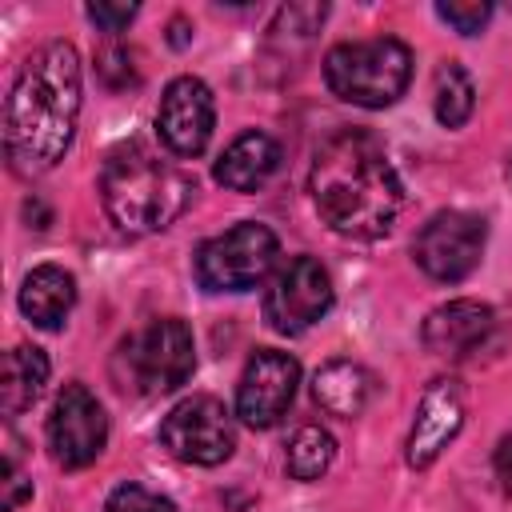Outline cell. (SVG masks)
Wrapping results in <instances>:
<instances>
[{
  "instance_id": "1",
  "label": "cell",
  "mask_w": 512,
  "mask_h": 512,
  "mask_svg": "<svg viewBox=\"0 0 512 512\" xmlns=\"http://www.w3.org/2000/svg\"><path fill=\"white\" fill-rule=\"evenodd\" d=\"M80 120V56L68 40L28 52L4 96V152L20 176H40L64 160Z\"/></svg>"
},
{
  "instance_id": "2",
  "label": "cell",
  "mask_w": 512,
  "mask_h": 512,
  "mask_svg": "<svg viewBox=\"0 0 512 512\" xmlns=\"http://www.w3.org/2000/svg\"><path fill=\"white\" fill-rule=\"evenodd\" d=\"M308 192L320 220L352 240L388 236L404 208V184L368 132L328 136L312 160Z\"/></svg>"
},
{
  "instance_id": "3",
  "label": "cell",
  "mask_w": 512,
  "mask_h": 512,
  "mask_svg": "<svg viewBox=\"0 0 512 512\" xmlns=\"http://www.w3.org/2000/svg\"><path fill=\"white\" fill-rule=\"evenodd\" d=\"M100 200L116 228L160 232L196 200V180L144 140L116 144L100 172Z\"/></svg>"
},
{
  "instance_id": "4",
  "label": "cell",
  "mask_w": 512,
  "mask_h": 512,
  "mask_svg": "<svg viewBox=\"0 0 512 512\" xmlns=\"http://www.w3.org/2000/svg\"><path fill=\"white\" fill-rule=\"evenodd\" d=\"M412 80V52L396 36L344 40L324 56V84L356 108H388Z\"/></svg>"
},
{
  "instance_id": "5",
  "label": "cell",
  "mask_w": 512,
  "mask_h": 512,
  "mask_svg": "<svg viewBox=\"0 0 512 512\" xmlns=\"http://www.w3.org/2000/svg\"><path fill=\"white\" fill-rule=\"evenodd\" d=\"M120 364H124V384H132L136 392L144 396L172 392L196 368L192 328L180 316H160L120 344Z\"/></svg>"
},
{
  "instance_id": "6",
  "label": "cell",
  "mask_w": 512,
  "mask_h": 512,
  "mask_svg": "<svg viewBox=\"0 0 512 512\" xmlns=\"http://www.w3.org/2000/svg\"><path fill=\"white\" fill-rule=\"evenodd\" d=\"M276 256V232L268 224L244 220L196 248V280L208 292H248L276 268Z\"/></svg>"
},
{
  "instance_id": "7",
  "label": "cell",
  "mask_w": 512,
  "mask_h": 512,
  "mask_svg": "<svg viewBox=\"0 0 512 512\" xmlns=\"http://www.w3.org/2000/svg\"><path fill=\"white\" fill-rule=\"evenodd\" d=\"M160 444L184 460V464H200V468H216L232 456L236 448V424L232 412L216 400V396H188L180 400L164 424H160Z\"/></svg>"
},
{
  "instance_id": "8",
  "label": "cell",
  "mask_w": 512,
  "mask_h": 512,
  "mask_svg": "<svg viewBox=\"0 0 512 512\" xmlns=\"http://www.w3.org/2000/svg\"><path fill=\"white\" fill-rule=\"evenodd\" d=\"M332 308V276L316 256H292L264 292V320L280 336H300Z\"/></svg>"
},
{
  "instance_id": "9",
  "label": "cell",
  "mask_w": 512,
  "mask_h": 512,
  "mask_svg": "<svg viewBox=\"0 0 512 512\" xmlns=\"http://www.w3.org/2000/svg\"><path fill=\"white\" fill-rule=\"evenodd\" d=\"M484 236H488V228H484L480 216L448 208V212H436V216L416 232L412 256H416V264H420L432 280L456 284V280H464V276L476 272V264H480V256H484Z\"/></svg>"
},
{
  "instance_id": "10",
  "label": "cell",
  "mask_w": 512,
  "mask_h": 512,
  "mask_svg": "<svg viewBox=\"0 0 512 512\" xmlns=\"http://www.w3.org/2000/svg\"><path fill=\"white\" fill-rule=\"evenodd\" d=\"M108 444V416L100 400L80 384H64L48 416V448L60 468H88Z\"/></svg>"
},
{
  "instance_id": "11",
  "label": "cell",
  "mask_w": 512,
  "mask_h": 512,
  "mask_svg": "<svg viewBox=\"0 0 512 512\" xmlns=\"http://www.w3.org/2000/svg\"><path fill=\"white\" fill-rule=\"evenodd\" d=\"M420 340L432 356L464 364V360H480L488 348H496L500 320L488 304L460 296V300H448V304L428 312V320L420 328Z\"/></svg>"
},
{
  "instance_id": "12",
  "label": "cell",
  "mask_w": 512,
  "mask_h": 512,
  "mask_svg": "<svg viewBox=\"0 0 512 512\" xmlns=\"http://www.w3.org/2000/svg\"><path fill=\"white\" fill-rule=\"evenodd\" d=\"M296 384H300L296 356L276 352V348L252 352V360L244 364L240 384H236V416L248 428H272L292 408Z\"/></svg>"
},
{
  "instance_id": "13",
  "label": "cell",
  "mask_w": 512,
  "mask_h": 512,
  "mask_svg": "<svg viewBox=\"0 0 512 512\" xmlns=\"http://www.w3.org/2000/svg\"><path fill=\"white\" fill-rule=\"evenodd\" d=\"M216 128V100L212 88L200 76H176L168 80L160 108H156V132L172 156H200Z\"/></svg>"
},
{
  "instance_id": "14",
  "label": "cell",
  "mask_w": 512,
  "mask_h": 512,
  "mask_svg": "<svg viewBox=\"0 0 512 512\" xmlns=\"http://www.w3.org/2000/svg\"><path fill=\"white\" fill-rule=\"evenodd\" d=\"M460 428H464V388H460V380L440 376L420 392L412 432L404 444V460L412 468L436 464V456L460 436Z\"/></svg>"
},
{
  "instance_id": "15",
  "label": "cell",
  "mask_w": 512,
  "mask_h": 512,
  "mask_svg": "<svg viewBox=\"0 0 512 512\" xmlns=\"http://www.w3.org/2000/svg\"><path fill=\"white\" fill-rule=\"evenodd\" d=\"M280 168V144L268 132H240L216 160L212 176L216 184H224L228 192H256L272 180V172Z\"/></svg>"
},
{
  "instance_id": "16",
  "label": "cell",
  "mask_w": 512,
  "mask_h": 512,
  "mask_svg": "<svg viewBox=\"0 0 512 512\" xmlns=\"http://www.w3.org/2000/svg\"><path fill=\"white\" fill-rule=\"evenodd\" d=\"M20 312L36 324V328H60L68 320V312L76 308V276L64 272L60 264H40L24 276L20 284Z\"/></svg>"
},
{
  "instance_id": "17",
  "label": "cell",
  "mask_w": 512,
  "mask_h": 512,
  "mask_svg": "<svg viewBox=\"0 0 512 512\" xmlns=\"http://www.w3.org/2000/svg\"><path fill=\"white\" fill-rule=\"evenodd\" d=\"M312 396L328 416L352 420L376 396V376L356 360H328L312 380Z\"/></svg>"
},
{
  "instance_id": "18",
  "label": "cell",
  "mask_w": 512,
  "mask_h": 512,
  "mask_svg": "<svg viewBox=\"0 0 512 512\" xmlns=\"http://www.w3.org/2000/svg\"><path fill=\"white\" fill-rule=\"evenodd\" d=\"M48 380V356L36 344H16L4 356V376H0V408L4 416H20L24 408L36 404Z\"/></svg>"
},
{
  "instance_id": "19",
  "label": "cell",
  "mask_w": 512,
  "mask_h": 512,
  "mask_svg": "<svg viewBox=\"0 0 512 512\" xmlns=\"http://www.w3.org/2000/svg\"><path fill=\"white\" fill-rule=\"evenodd\" d=\"M432 108H436V120H440L444 128H460V124L472 116V108H476V88H472V76H468L456 60H448V64L436 68Z\"/></svg>"
},
{
  "instance_id": "20",
  "label": "cell",
  "mask_w": 512,
  "mask_h": 512,
  "mask_svg": "<svg viewBox=\"0 0 512 512\" xmlns=\"http://www.w3.org/2000/svg\"><path fill=\"white\" fill-rule=\"evenodd\" d=\"M336 460V440L320 428V424H304L296 428V436L288 440V472L292 480H320Z\"/></svg>"
},
{
  "instance_id": "21",
  "label": "cell",
  "mask_w": 512,
  "mask_h": 512,
  "mask_svg": "<svg viewBox=\"0 0 512 512\" xmlns=\"http://www.w3.org/2000/svg\"><path fill=\"white\" fill-rule=\"evenodd\" d=\"M104 512H176V504H172L168 496L144 488V484H120V488L108 496Z\"/></svg>"
},
{
  "instance_id": "22",
  "label": "cell",
  "mask_w": 512,
  "mask_h": 512,
  "mask_svg": "<svg viewBox=\"0 0 512 512\" xmlns=\"http://www.w3.org/2000/svg\"><path fill=\"white\" fill-rule=\"evenodd\" d=\"M436 16H440L444 24H452L460 36H476V32L488 24L492 4H484V0H468V4L452 0V4H436Z\"/></svg>"
},
{
  "instance_id": "23",
  "label": "cell",
  "mask_w": 512,
  "mask_h": 512,
  "mask_svg": "<svg viewBox=\"0 0 512 512\" xmlns=\"http://www.w3.org/2000/svg\"><path fill=\"white\" fill-rule=\"evenodd\" d=\"M28 492H32V484L20 472V444H16V436H8V448H4V512H12Z\"/></svg>"
},
{
  "instance_id": "24",
  "label": "cell",
  "mask_w": 512,
  "mask_h": 512,
  "mask_svg": "<svg viewBox=\"0 0 512 512\" xmlns=\"http://www.w3.org/2000/svg\"><path fill=\"white\" fill-rule=\"evenodd\" d=\"M136 16V4H88V20L100 24L104 32H120L128 28Z\"/></svg>"
},
{
  "instance_id": "25",
  "label": "cell",
  "mask_w": 512,
  "mask_h": 512,
  "mask_svg": "<svg viewBox=\"0 0 512 512\" xmlns=\"http://www.w3.org/2000/svg\"><path fill=\"white\" fill-rule=\"evenodd\" d=\"M492 468H496V480L504 488V496L512 500V436H504L496 444V456H492Z\"/></svg>"
}]
</instances>
